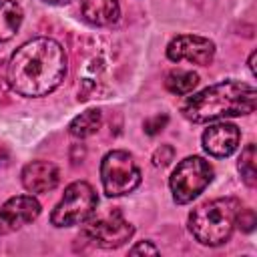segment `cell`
I'll return each mask as SVG.
<instances>
[{
  "label": "cell",
  "mask_w": 257,
  "mask_h": 257,
  "mask_svg": "<svg viewBox=\"0 0 257 257\" xmlns=\"http://www.w3.org/2000/svg\"><path fill=\"white\" fill-rule=\"evenodd\" d=\"M24 12L18 0H0V42L10 40L20 24H22Z\"/></svg>",
  "instance_id": "4fadbf2b"
},
{
  "label": "cell",
  "mask_w": 257,
  "mask_h": 257,
  "mask_svg": "<svg viewBox=\"0 0 257 257\" xmlns=\"http://www.w3.org/2000/svg\"><path fill=\"white\" fill-rule=\"evenodd\" d=\"M80 14L92 26H108L118 20L120 6L118 0H82Z\"/></svg>",
  "instance_id": "7c38bea8"
},
{
  "label": "cell",
  "mask_w": 257,
  "mask_h": 257,
  "mask_svg": "<svg viewBox=\"0 0 257 257\" xmlns=\"http://www.w3.org/2000/svg\"><path fill=\"white\" fill-rule=\"evenodd\" d=\"M203 149L211 155V157H229L237 151L239 147V141H241V133L235 124L231 122H217V124H211L203 137Z\"/></svg>",
  "instance_id": "30bf717a"
},
{
  "label": "cell",
  "mask_w": 257,
  "mask_h": 257,
  "mask_svg": "<svg viewBox=\"0 0 257 257\" xmlns=\"http://www.w3.org/2000/svg\"><path fill=\"white\" fill-rule=\"evenodd\" d=\"M173 159H175V149H173L171 145H161V147L153 153V165H155V167H167Z\"/></svg>",
  "instance_id": "e0dca14e"
},
{
  "label": "cell",
  "mask_w": 257,
  "mask_h": 257,
  "mask_svg": "<svg viewBox=\"0 0 257 257\" xmlns=\"http://www.w3.org/2000/svg\"><path fill=\"white\" fill-rule=\"evenodd\" d=\"M100 124H102V112L98 108H88L72 118V122L68 124V133L76 139H86L94 135L100 128Z\"/></svg>",
  "instance_id": "5bb4252c"
},
{
  "label": "cell",
  "mask_w": 257,
  "mask_h": 257,
  "mask_svg": "<svg viewBox=\"0 0 257 257\" xmlns=\"http://www.w3.org/2000/svg\"><path fill=\"white\" fill-rule=\"evenodd\" d=\"M213 167L203 157H187L183 159L171 175V193L175 203L187 205L197 199L213 181Z\"/></svg>",
  "instance_id": "5b68a950"
},
{
  "label": "cell",
  "mask_w": 257,
  "mask_h": 257,
  "mask_svg": "<svg viewBox=\"0 0 257 257\" xmlns=\"http://www.w3.org/2000/svg\"><path fill=\"white\" fill-rule=\"evenodd\" d=\"M40 215V203L32 195H16L10 197L0 207V235H8L32 223Z\"/></svg>",
  "instance_id": "9c48e42d"
},
{
  "label": "cell",
  "mask_w": 257,
  "mask_h": 257,
  "mask_svg": "<svg viewBox=\"0 0 257 257\" xmlns=\"http://www.w3.org/2000/svg\"><path fill=\"white\" fill-rule=\"evenodd\" d=\"M167 56L173 62H193L207 66L215 58V42L199 34H179L167 46Z\"/></svg>",
  "instance_id": "ba28073f"
},
{
  "label": "cell",
  "mask_w": 257,
  "mask_h": 257,
  "mask_svg": "<svg viewBox=\"0 0 257 257\" xmlns=\"http://www.w3.org/2000/svg\"><path fill=\"white\" fill-rule=\"evenodd\" d=\"M22 185L30 193H46L54 189L60 181V173L54 163L48 161H32L22 169Z\"/></svg>",
  "instance_id": "8fae6325"
},
{
  "label": "cell",
  "mask_w": 257,
  "mask_h": 257,
  "mask_svg": "<svg viewBox=\"0 0 257 257\" xmlns=\"http://www.w3.org/2000/svg\"><path fill=\"white\" fill-rule=\"evenodd\" d=\"M167 122H169V116H167V114H155V116L147 118L143 126H145V133L153 137V135L161 133V131L167 126Z\"/></svg>",
  "instance_id": "ac0fdd59"
},
{
  "label": "cell",
  "mask_w": 257,
  "mask_h": 257,
  "mask_svg": "<svg viewBox=\"0 0 257 257\" xmlns=\"http://www.w3.org/2000/svg\"><path fill=\"white\" fill-rule=\"evenodd\" d=\"M239 211L241 203L233 197H221L201 203L189 215V231L199 243L217 247L231 237L237 225Z\"/></svg>",
  "instance_id": "3957f363"
},
{
  "label": "cell",
  "mask_w": 257,
  "mask_h": 257,
  "mask_svg": "<svg viewBox=\"0 0 257 257\" xmlns=\"http://www.w3.org/2000/svg\"><path fill=\"white\" fill-rule=\"evenodd\" d=\"M255 161H257V151H255V145H247L243 151H241V157H239V173L245 181L247 187H255L257 185V169H255Z\"/></svg>",
  "instance_id": "2e32d148"
},
{
  "label": "cell",
  "mask_w": 257,
  "mask_h": 257,
  "mask_svg": "<svg viewBox=\"0 0 257 257\" xmlns=\"http://www.w3.org/2000/svg\"><path fill=\"white\" fill-rule=\"evenodd\" d=\"M199 84V76L193 70H171L165 78V86L173 94H189Z\"/></svg>",
  "instance_id": "9a60e30c"
},
{
  "label": "cell",
  "mask_w": 257,
  "mask_h": 257,
  "mask_svg": "<svg viewBox=\"0 0 257 257\" xmlns=\"http://www.w3.org/2000/svg\"><path fill=\"white\" fill-rule=\"evenodd\" d=\"M42 2H46V4H66L70 0H42Z\"/></svg>",
  "instance_id": "7402d4cb"
},
{
  "label": "cell",
  "mask_w": 257,
  "mask_h": 257,
  "mask_svg": "<svg viewBox=\"0 0 257 257\" xmlns=\"http://www.w3.org/2000/svg\"><path fill=\"white\" fill-rule=\"evenodd\" d=\"M131 255H139V253H149V255H159V249L151 243V241H141V243H137L131 251H128Z\"/></svg>",
  "instance_id": "ffe728a7"
},
{
  "label": "cell",
  "mask_w": 257,
  "mask_h": 257,
  "mask_svg": "<svg viewBox=\"0 0 257 257\" xmlns=\"http://www.w3.org/2000/svg\"><path fill=\"white\" fill-rule=\"evenodd\" d=\"M257 90L249 82L223 80L193 94L183 104L185 118L193 122H211L225 116H241L255 110Z\"/></svg>",
  "instance_id": "7a4b0ae2"
},
{
  "label": "cell",
  "mask_w": 257,
  "mask_h": 257,
  "mask_svg": "<svg viewBox=\"0 0 257 257\" xmlns=\"http://www.w3.org/2000/svg\"><path fill=\"white\" fill-rule=\"evenodd\" d=\"M98 197L94 189L86 181H74L64 189L62 199L54 207L50 215V223L54 227H72L92 217L96 211Z\"/></svg>",
  "instance_id": "277c9868"
},
{
  "label": "cell",
  "mask_w": 257,
  "mask_h": 257,
  "mask_svg": "<svg viewBox=\"0 0 257 257\" xmlns=\"http://www.w3.org/2000/svg\"><path fill=\"white\" fill-rule=\"evenodd\" d=\"M133 233H135V227L120 215L118 209H112L106 215L92 217L82 231V235L88 241H92L102 249H116L124 245L133 237Z\"/></svg>",
  "instance_id": "52a82bcc"
},
{
  "label": "cell",
  "mask_w": 257,
  "mask_h": 257,
  "mask_svg": "<svg viewBox=\"0 0 257 257\" xmlns=\"http://www.w3.org/2000/svg\"><path fill=\"white\" fill-rule=\"evenodd\" d=\"M237 223H239L241 231H245V233L253 231V229H255V223H257L253 209H241L239 215H237Z\"/></svg>",
  "instance_id": "d6986e66"
},
{
  "label": "cell",
  "mask_w": 257,
  "mask_h": 257,
  "mask_svg": "<svg viewBox=\"0 0 257 257\" xmlns=\"http://www.w3.org/2000/svg\"><path fill=\"white\" fill-rule=\"evenodd\" d=\"M255 52H251V56H249V70H251V74H255Z\"/></svg>",
  "instance_id": "44dd1931"
},
{
  "label": "cell",
  "mask_w": 257,
  "mask_h": 257,
  "mask_svg": "<svg viewBox=\"0 0 257 257\" xmlns=\"http://www.w3.org/2000/svg\"><path fill=\"white\" fill-rule=\"evenodd\" d=\"M100 181L108 197H122L141 185V171L126 151H110L100 161Z\"/></svg>",
  "instance_id": "8992f818"
},
{
  "label": "cell",
  "mask_w": 257,
  "mask_h": 257,
  "mask_svg": "<svg viewBox=\"0 0 257 257\" xmlns=\"http://www.w3.org/2000/svg\"><path fill=\"white\" fill-rule=\"evenodd\" d=\"M68 70L66 52L60 42L48 36H38L10 56L8 82L22 96H46L64 80Z\"/></svg>",
  "instance_id": "6da1fadb"
}]
</instances>
